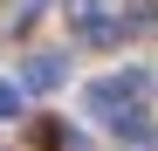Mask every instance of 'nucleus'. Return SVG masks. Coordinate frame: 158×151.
Wrapping results in <instances>:
<instances>
[{
	"instance_id": "nucleus-1",
	"label": "nucleus",
	"mask_w": 158,
	"mask_h": 151,
	"mask_svg": "<svg viewBox=\"0 0 158 151\" xmlns=\"http://www.w3.org/2000/svg\"><path fill=\"white\" fill-rule=\"evenodd\" d=\"M138 89H144V76H138V69H131V76H110V83H96V89H89V117H117Z\"/></svg>"
},
{
	"instance_id": "nucleus-2",
	"label": "nucleus",
	"mask_w": 158,
	"mask_h": 151,
	"mask_svg": "<svg viewBox=\"0 0 158 151\" xmlns=\"http://www.w3.org/2000/svg\"><path fill=\"white\" fill-rule=\"evenodd\" d=\"M62 76H69V69H62V55H35L28 69H21V83H28V89H55Z\"/></svg>"
},
{
	"instance_id": "nucleus-3",
	"label": "nucleus",
	"mask_w": 158,
	"mask_h": 151,
	"mask_svg": "<svg viewBox=\"0 0 158 151\" xmlns=\"http://www.w3.org/2000/svg\"><path fill=\"white\" fill-rule=\"evenodd\" d=\"M7 117H21V89H14V83H0V124H7Z\"/></svg>"
}]
</instances>
